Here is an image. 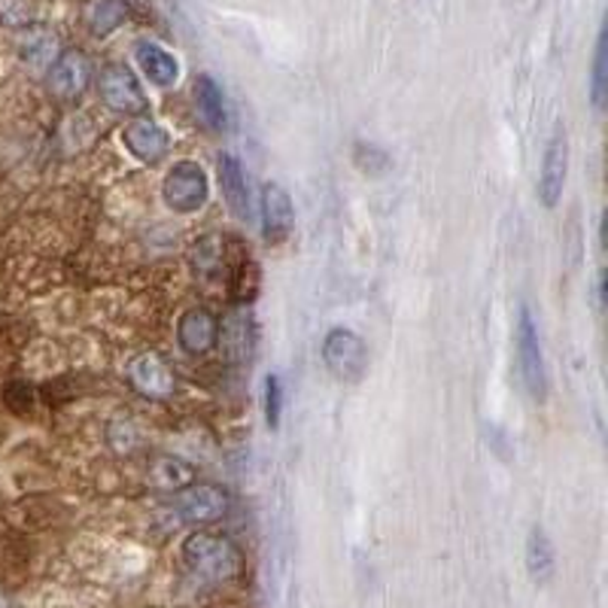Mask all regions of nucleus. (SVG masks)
<instances>
[{"label": "nucleus", "mask_w": 608, "mask_h": 608, "mask_svg": "<svg viewBox=\"0 0 608 608\" xmlns=\"http://www.w3.org/2000/svg\"><path fill=\"white\" fill-rule=\"evenodd\" d=\"M97 89H101V97L110 110L116 113H125V116H141L146 110V95L137 76H134L125 64H107L101 71V80H97Z\"/></svg>", "instance_id": "5"}, {"label": "nucleus", "mask_w": 608, "mask_h": 608, "mask_svg": "<svg viewBox=\"0 0 608 608\" xmlns=\"http://www.w3.org/2000/svg\"><path fill=\"white\" fill-rule=\"evenodd\" d=\"M0 608H10V602H7V599L0 597Z\"/></svg>", "instance_id": "25"}, {"label": "nucleus", "mask_w": 608, "mask_h": 608, "mask_svg": "<svg viewBox=\"0 0 608 608\" xmlns=\"http://www.w3.org/2000/svg\"><path fill=\"white\" fill-rule=\"evenodd\" d=\"M128 383L146 399H171L177 393V374L158 353H141L128 362Z\"/></svg>", "instance_id": "7"}, {"label": "nucleus", "mask_w": 608, "mask_h": 608, "mask_svg": "<svg viewBox=\"0 0 608 608\" xmlns=\"http://www.w3.org/2000/svg\"><path fill=\"white\" fill-rule=\"evenodd\" d=\"M216 334H219V322L207 308H192L179 317L177 341L192 357L210 353L216 347Z\"/></svg>", "instance_id": "11"}, {"label": "nucleus", "mask_w": 608, "mask_h": 608, "mask_svg": "<svg viewBox=\"0 0 608 608\" xmlns=\"http://www.w3.org/2000/svg\"><path fill=\"white\" fill-rule=\"evenodd\" d=\"M89 80H92V64L83 52H64L49 71V89L61 101H73V97L83 95L89 89Z\"/></svg>", "instance_id": "10"}, {"label": "nucleus", "mask_w": 608, "mask_h": 608, "mask_svg": "<svg viewBox=\"0 0 608 608\" xmlns=\"http://www.w3.org/2000/svg\"><path fill=\"white\" fill-rule=\"evenodd\" d=\"M280 418H284V381L277 374H268L265 378V420L271 430H277Z\"/></svg>", "instance_id": "22"}, {"label": "nucleus", "mask_w": 608, "mask_h": 608, "mask_svg": "<svg viewBox=\"0 0 608 608\" xmlns=\"http://www.w3.org/2000/svg\"><path fill=\"white\" fill-rule=\"evenodd\" d=\"M296 226V207L280 183L262 186V235L268 244H284Z\"/></svg>", "instance_id": "9"}, {"label": "nucleus", "mask_w": 608, "mask_h": 608, "mask_svg": "<svg viewBox=\"0 0 608 608\" xmlns=\"http://www.w3.org/2000/svg\"><path fill=\"white\" fill-rule=\"evenodd\" d=\"M134 52H137V64H141V71L146 73V80H150V83L158 85V89H167V85L177 83L179 64L167 49L144 40V43H137Z\"/></svg>", "instance_id": "14"}, {"label": "nucleus", "mask_w": 608, "mask_h": 608, "mask_svg": "<svg viewBox=\"0 0 608 608\" xmlns=\"http://www.w3.org/2000/svg\"><path fill=\"white\" fill-rule=\"evenodd\" d=\"M517 365H521L526 393L533 395L536 402H545V395H548V371H545L538 329L526 305L517 310Z\"/></svg>", "instance_id": "2"}, {"label": "nucleus", "mask_w": 608, "mask_h": 608, "mask_svg": "<svg viewBox=\"0 0 608 608\" xmlns=\"http://www.w3.org/2000/svg\"><path fill=\"white\" fill-rule=\"evenodd\" d=\"M322 362L338 381H362L369 371V344L350 329H332L322 341Z\"/></svg>", "instance_id": "3"}, {"label": "nucleus", "mask_w": 608, "mask_h": 608, "mask_svg": "<svg viewBox=\"0 0 608 608\" xmlns=\"http://www.w3.org/2000/svg\"><path fill=\"white\" fill-rule=\"evenodd\" d=\"M183 563L195 578H202L207 585H226L235 581L244 569L240 550L235 542L216 533H192L183 542Z\"/></svg>", "instance_id": "1"}, {"label": "nucleus", "mask_w": 608, "mask_h": 608, "mask_svg": "<svg viewBox=\"0 0 608 608\" xmlns=\"http://www.w3.org/2000/svg\"><path fill=\"white\" fill-rule=\"evenodd\" d=\"M259 287H262V277H259V265L256 262H240L235 277H231V299L250 305L256 296H259Z\"/></svg>", "instance_id": "21"}, {"label": "nucleus", "mask_w": 608, "mask_h": 608, "mask_svg": "<svg viewBox=\"0 0 608 608\" xmlns=\"http://www.w3.org/2000/svg\"><path fill=\"white\" fill-rule=\"evenodd\" d=\"M162 195L171 210L177 214H195L207 204L210 195V183L207 174L198 162H177V165L167 171L165 183H162Z\"/></svg>", "instance_id": "4"}, {"label": "nucleus", "mask_w": 608, "mask_h": 608, "mask_svg": "<svg viewBox=\"0 0 608 608\" xmlns=\"http://www.w3.org/2000/svg\"><path fill=\"white\" fill-rule=\"evenodd\" d=\"M554 569H557V557H554L548 533L542 526H533L529 538H526V573L536 585H548L554 578Z\"/></svg>", "instance_id": "16"}, {"label": "nucleus", "mask_w": 608, "mask_h": 608, "mask_svg": "<svg viewBox=\"0 0 608 608\" xmlns=\"http://www.w3.org/2000/svg\"><path fill=\"white\" fill-rule=\"evenodd\" d=\"M590 97H594V107H606L608 97V37L606 31H599L597 37V52H594V76H590Z\"/></svg>", "instance_id": "20"}, {"label": "nucleus", "mask_w": 608, "mask_h": 608, "mask_svg": "<svg viewBox=\"0 0 608 608\" xmlns=\"http://www.w3.org/2000/svg\"><path fill=\"white\" fill-rule=\"evenodd\" d=\"M216 341H223L226 353L231 359H247L253 347V322L247 313H235L223 322V332L216 334Z\"/></svg>", "instance_id": "19"}, {"label": "nucleus", "mask_w": 608, "mask_h": 608, "mask_svg": "<svg viewBox=\"0 0 608 608\" xmlns=\"http://www.w3.org/2000/svg\"><path fill=\"white\" fill-rule=\"evenodd\" d=\"M606 280H608L606 271H599V275H597V284H594V292H597V308H599V310H606V299H608Z\"/></svg>", "instance_id": "24"}, {"label": "nucleus", "mask_w": 608, "mask_h": 608, "mask_svg": "<svg viewBox=\"0 0 608 608\" xmlns=\"http://www.w3.org/2000/svg\"><path fill=\"white\" fill-rule=\"evenodd\" d=\"M52 49H55V40H49L47 34L40 37V40H28V47H24V59H31L34 64H40V61L52 59Z\"/></svg>", "instance_id": "23"}, {"label": "nucleus", "mask_w": 608, "mask_h": 608, "mask_svg": "<svg viewBox=\"0 0 608 608\" xmlns=\"http://www.w3.org/2000/svg\"><path fill=\"white\" fill-rule=\"evenodd\" d=\"M192 472L189 463H183L179 456H155L153 465H150V475L146 481L153 484L155 490H165V493H179L192 484Z\"/></svg>", "instance_id": "18"}, {"label": "nucleus", "mask_w": 608, "mask_h": 608, "mask_svg": "<svg viewBox=\"0 0 608 608\" xmlns=\"http://www.w3.org/2000/svg\"><path fill=\"white\" fill-rule=\"evenodd\" d=\"M566 174H569V141H566V132H554L545 146L542 177H538V198L545 207H557L563 198V186H566Z\"/></svg>", "instance_id": "8"}, {"label": "nucleus", "mask_w": 608, "mask_h": 608, "mask_svg": "<svg viewBox=\"0 0 608 608\" xmlns=\"http://www.w3.org/2000/svg\"><path fill=\"white\" fill-rule=\"evenodd\" d=\"M122 141L128 146V153L134 158H141L146 165H155V162H162L167 153V132L153 120H144V116H137L125 125V132H122Z\"/></svg>", "instance_id": "12"}, {"label": "nucleus", "mask_w": 608, "mask_h": 608, "mask_svg": "<svg viewBox=\"0 0 608 608\" xmlns=\"http://www.w3.org/2000/svg\"><path fill=\"white\" fill-rule=\"evenodd\" d=\"M177 514L186 524H216L223 521L231 508V499L223 487L216 484H198V487H186L174 502Z\"/></svg>", "instance_id": "6"}, {"label": "nucleus", "mask_w": 608, "mask_h": 608, "mask_svg": "<svg viewBox=\"0 0 608 608\" xmlns=\"http://www.w3.org/2000/svg\"><path fill=\"white\" fill-rule=\"evenodd\" d=\"M195 101H198V113L204 116V122L216 128V132H226L228 125V107H226V95L223 89L216 85L214 76H198L195 83Z\"/></svg>", "instance_id": "17"}, {"label": "nucleus", "mask_w": 608, "mask_h": 608, "mask_svg": "<svg viewBox=\"0 0 608 608\" xmlns=\"http://www.w3.org/2000/svg\"><path fill=\"white\" fill-rule=\"evenodd\" d=\"M219 183H223V195H226L228 210L238 219H250V186H247V174L235 155H223L219 158Z\"/></svg>", "instance_id": "13"}, {"label": "nucleus", "mask_w": 608, "mask_h": 608, "mask_svg": "<svg viewBox=\"0 0 608 608\" xmlns=\"http://www.w3.org/2000/svg\"><path fill=\"white\" fill-rule=\"evenodd\" d=\"M128 19V3L125 0H85L83 24L95 37H110L120 31Z\"/></svg>", "instance_id": "15"}]
</instances>
